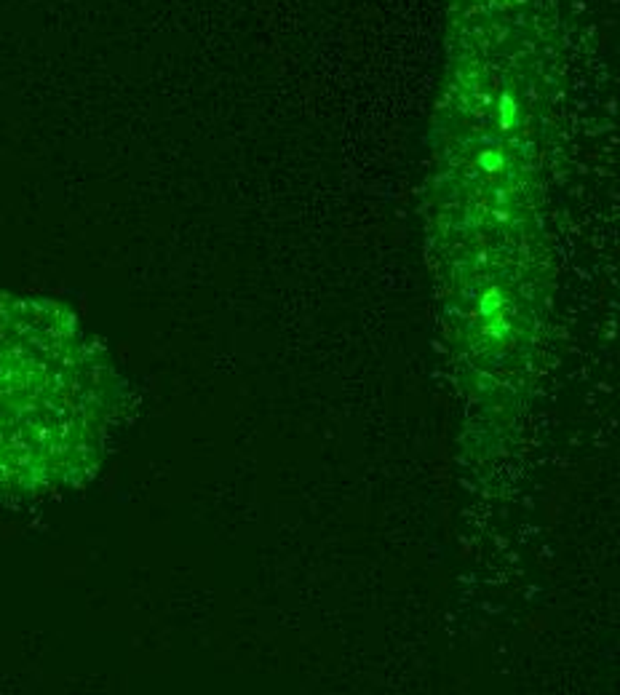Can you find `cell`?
<instances>
[{"mask_svg": "<svg viewBox=\"0 0 620 695\" xmlns=\"http://www.w3.org/2000/svg\"><path fill=\"white\" fill-rule=\"evenodd\" d=\"M508 332H511V323H508V321H497V316H495V321L487 323V334H490L492 340H503Z\"/></svg>", "mask_w": 620, "mask_h": 695, "instance_id": "cell-5", "label": "cell"}, {"mask_svg": "<svg viewBox=\"0 0 620 695\" xmlns=\"http://www.w3.org/2000/svg\"><path fill=\"white\" fill-rule=\"evenodd\" d=\"M495 203H497V206H505V203H508V193H505V190H497V193H495Z\"/></svg>", "mask_w": 620, "mask_h": 695, "instance_id": "cell-6", "label": "cell"}, {"mask_svg": "<svg viewBox=\"0 0 620 695\" xmlns=\"http://www.w3.org/2000/svg\"><path fill=\"white\" fill-rule=\"evenodd\" d=\"M500 308H503V295L497 286H490L479 299V313H481V319H495Z\"/></svg>", "mask_w": 620, "mask_h": 695, "instance_id": "cell-2", "label": "cell"}, {"mask_svg": "<svg viewBox=\"0 0 620 695\" xmlns=\"http://www.w3.org/2000/svg\"><path fill=\"white\" fill-rule=\"evenodd\" d=\"M516 113H519L516 100L505 91V94L500 97V102H497V115H500V128H503V131L514 128V124H516Z\"/></svg>", "mask_w": 620, "mask_h": 695, "instance_id": "cell-3", "label": "cell"}, {"mask_svg": "<svg viewBox=\"0 0 620 695\" xmlns=\"http://www.w3.org/2000/svg\"><path fill=\"white\" fill-rule=\"evenodd\" d=\"M479 166H481L484 172H497V169L503 166V155H500L497 150H484V152L479 155Z\"/></svg>", "mask_w": 620, "mask_h": 695, "instance_id": "cell-4", "label": "cell"}, {"mask_svg": "<svg viewBox=\"0 0 620 695\" xmlns=\"http://www.w3.org/2000/svg\"><path fill=\"white\" fill-rule=\"evenodd\" d=\"M25 305L0 297V492L30 490L51 466L67 428V369L62 343H46Z\"/></svg>", "mask_w": 620, "mask_h": 695, "instance_id": "cell-1", "label": "cell"}]
</instances>
